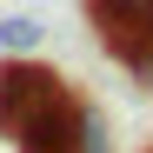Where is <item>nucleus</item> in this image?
<instances>
[{
	"label": "nucleus",
	"instance_id": "f257e3e1",
	"mask_svg": "<svg viewBox=\"0 0 153 153\" xmlns=\"http://www.w3.org/2000/svg\"><path fill=\"white\" fill-rule=\"evenodd\" d=\"M80 120H87V107L67 93L60 73H47V67H7L0 126L20 140V153H80Z\"/></svg>",
	"mask_w": 153,
	"mask_h": 153
},
{
	"label": "nucleus",
	"instance_id": "39448f33",
	"mask_svg": "<svg viewBox=\"0 0 153 153\" xmlns=\"http://www.w3.org/2000/svg\"><path fill=\"white\" fill-rule=\"evenodd\" d=\"M0 87H7V67H0Z\"/></svg>",
	"mask_w": 153,
	"mask_h": 153
},
{
	"label": "nucleus",
	"instance_id": "20e7f679",
	"mask_svg": "<svg viewBox=\"0 0 153 153\" xmlns=\"http://www.w3.org/2000/svg\"><path fill=\"white\" fill-rule=\"evenodd\" d=\"M80 153H113V146H107V120H100V113L80 120Z\"/></svg>",
	"mask_w": 153,
	"mask_h": 153
},
{
	"label": "nucleus",
	"instance_id": "7ed1b4c3",
	"mask_svg": "<svg viewBox=\"0 0 153 153\" xmlns=\"http://www.w3.org/2000/svg\"><path fill=\"white\" fill-rule=\"evenodd\" d=\"M0 53L33 60V53H40V20H27V13H7V20H0Z\"/></svg>",
	"mask_w": 153,
	"mask_h": 153
},
{
	"label": "nucleus",
	"instance_id": "f03ea898",
	"mask_svg": "<svg viewBox=\"0 0 153 153\" xmlns=\"http://www.w3.org/2000/svg\"><path fill=\"white\" fill-rule=\"evenodd\" d=\"M93 20L113 53L140 67V47H153V0H93Z\"/></svg>",
	"mask_w": 153,
	"mask_h": 153
}]
</instances>
